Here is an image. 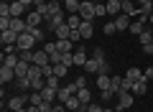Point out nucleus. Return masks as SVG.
Here are the masks:
<instances>
[{
    "label": "nucleus",
    "mask_w": 153,
    "mask_h": 112,
    "mask_svg": "<svg viewBox=\"0 0 153 112\" xmlns=\"http://www.w3.org/2000/svg\"><path fill=\"white\" fill-rule=\"evenodd\" d=\"M94 5L97 3H92V0H82V5H79V18L82 21H94Z\"/></svg>",
    "instance_id": "obj_1"
},
{
    "label": "nucleus",
    "mask_w": 153,
    "mask_h": 112,
    "mask_svg": "<svg viewBox=\"0 0 153 112\" xmlns=\"http://www.w3.org/2000/svg\"><path fill=\"white\" fill-rule=\"evenodd\" d=\"M133 107V92H117V107H115V112H123V110H130Z\"/></svg>",
    "instance_id": "obj_2"
},
{
    "label": "nucleus",
    "mask_w": 153,
    "mask_h": 112,
    "mask_svg": "<svg viewBox=\"0 0 153 112\" xmlns=\"http://www.w3.org/2000/svg\"><path fill=\"white\" fill-rule=\"evenodd\" d=\"M16 46H18V51H31V48L36 46V38L26 31V33H21V36H18V43H16Z\"/></svg>",
    "instance_id": "obj_3"
},
{
    "label": "nucleus",
    "mask_w": 153,
    "mask_h": 112,
    "mask_svg": "<svg viewBox=\"0 0 153 112\" xmlns=\"http://www.w3.org/2000/svg\"><path fill=\"white\" fill-rule=\"evenodd\" d=\"M26 26H28V28H38V26H44V16H41L38 10L26 13Z\"/></svg>",
    "instance_id": "obj_4"
},
{
    "label": "nucleus",
    "mask_w": 153,
    "mask_h": 112,
    "mask_svg": "<svg viewBox=\"0 0 153 112\" xmlns=\"http://www.w3.org/2000/svg\"><path fill=\"white\" fill-rule=\"evenodd\" d=\"M64 23H66V16H64V13H59V16H51L49 21L44 23V26H46V31H51V33H54L56 28H59V26H64Z\"/></svg>",
    "instance_id": "obj_5"
},
{
    "label": "nucleus",
    "mask_w": 153,
    "mask_h": 112,
    "mask_svg": "<svg viewBox=\"0 0 153 112\" xmlns=\"http://www.w3.org/2000/svg\"><path fill=\"white\" fill-rule=\"evenodd\" d=\"M23 107H28V97H10V99H8V110L10 112H18V110H23Z\"/></svg>",
    "instance_id": "obj_6"
},
{
    "label": "nucleus",
    "mask_w": 153,
    "mask_h": 112,
    "mask_svg": "<svg viewBox=\"0 0 153 112\" xmlns=\"http://www.w3.org/2000/svg\"><path fill=\"white\" fill-rule=\"evenodd\" d=\"M120 8H123V16H140L135 0H120Z\"/></svg>",
    "instance_id": "obj_7"
},
{
    "label": "nucleus",
    "mask_w": 153,
    "mask_h": 112,
    "mask_svg": "<svg viewBox=\"0 0 153 112\" xmlns=\"http://www.w3.org/2000/svg\"><path fill=\"white\" fill-rule=\"evenodd\" d=\"M13 79H18V76H16V69H13V66H5V64H3V69H0V84L5 87L8 82H13Z\"/></svg>",
    "instance_id": "obj_8"
},
{
    "label": "nucleus",
    "mask_w": 153,
    "mask_h": 112,
    "mask_svg": "<svg viewBox=\"0 0 153 112\" xmlns=\"http://www.w3.org/2000/svg\"><path fill=\"white\" fill-rule=\"evenodd\" d=\"M59 13H64V5H61L59 0H54V3H49V5H46V18H44V23L49 21L51 16H59Z\"/></svg>",
    "instance_id": "obj_9"
},
{
    "label": "nucleus",
    "mask_w": 153,
    "mask_h": 112,
    "mask_svg": "<svg viewBox=\"0 0 153 112\" xmlns=\"http://www.w3.org/2000/svg\"><path fill=\"white\" fill-rule=\"evenodd\" d=\"M18 36H21V33H16L13 28H8V31L0 33V41H3V46H8V43H18Z\"/></svg>",
    "instance_id": "obj_10"
},
{
    "label": "nucleus",
    "mask_w": 153,
    "mask_h": 112,
    "mask_svg": "<svg viewBox=\"0 0 153 112\" xmlns=\"http://www.w3.org/2000/svg\"><path fill=\"white\" fill-rule=\"evenodd\" d=\"M33 64H36V66H46V64H51V56L44 51V48H41V51L33 53Z\"/></svg>",
    "instance_id": "obj_11"
},
{
    "label": "nucleus",
    "mask_w": 153,
    "mask_h": 112,
    "mask_svg": "<svg viewBox=\"0 0 153 112\" xmlns=\"http://www.w3.org/2000/svg\"><path fill=\"white\" fill-rule=\"evenodd\" d=\"M79 5H82V0H64V10L69 16H79Z\"/></svg>",
    "instance_id": "obj_12"
},
{
    "label": "nucleus",
    "mask_w": 153,
    "mask_h": 112,
    "mask_svg": "<svg viewBox=\"0 0 153 112\" xmlns=\"http://www.w3.org/2000/svg\"><path fill=\"white\" fill-rule=\"evenodd\" d=\"M23 13H26V5H23L21 0H13L10 3V16L13 18H23Z\"/></svg>",
    "instance_id": "obj_13"
},
{
    "label": "nucleus",
    "mask_w": 153,
    "mask_h": 112,
    "mask_svg": "<svg viewBox=\"0 0 153 112\" xmlns=\"http://www.w3.org/2000/svg\"><path fill=\"white\" fill-rule=\"evenodd\" d=\"M79 33H82V38H92V36H94V26H92V21H82Z\"/></svg>",
    "instance_id": "obj_14"
},
{
    "label": "nucleus",
    "mask_w": 153,
    "mask_h": 112,
    "mask_svg": "<svg viewBox=\"0 0 153 112\" xmlns=\"http://www.w3.org/2000/svg\"><path fill=\"white\" fill-rule=\"evenodd\" d=\"M130 16H117L115 18V28H117V31H128V28H130Z\"/></svg>",
    "instance_id": "obj_15"
},
{
    "label": "nucleus",
    "mask_w": 153,
    "mask_h": 112,
    "mask_svg": "<svg viewBox=\"0 0 153 112\" xmlns=\"http://www.w3.org/2000/svg\"><path fill=\"white\" fill-rule=\"evenodd\" d=\"M125 79L135 84V82H140V79H143V71L138 69V66H130V69H128V74H125Z\"/></svg>",
    "instance_id": "obj_16"
},
{
    "label": "nucleus",
    "mask_w": 153,
    "mask_h": 112,
    "mask_svg": "<svg viewBox=\"0 0 153 112\" xmlns=\"http://www.w3.org/2000/svg\"><path fill=\"white\" fill-rule=\"evenodd\" d=\"M28 76H31V74H28ZM44 87H46V79H44L41 74H38V76H31V89H33V92H41Z\"/></svg>",
    "instance_id": "obj_17"
},
{
    "label": "nucleus",
    "mask_w": 153,
    "mask_h": 112,
    "mask_svg": "<svg viewBox=\"0 0 153 112\" xmlns=\"http://www.w3.org/2000/svg\"><path fill=\"white\" fill-rule=\"evenodd\" d=\"M56 43H59V51H61V53H74V41L61 38V41H56Z\"/></svg>",
    "instance_id": "obj_18"
},
{
    "label": "nucleus",
    "mask_w": 153,
    "mask_h": 112,
    "mask_svg": "<svg viewBox=\"0 0 153 112\" xmlns=\"http://www.w3.org/2000/svg\"><path fill=\"white\" fill-rule=\"evenodd\" d=\"M117 13H123L120 0H107V16H115V18H117Z\"/></svg>",
    "instance_id": "obj_19"
},
{
    "label": "nucleus",
    "mask_w": 153,
    "mask_h": 112,
    "mask_svg": "<svg viewBox=\"0 0 153 112\" xmlns=\"http://www.w3.org/2000/svg\"><path fill=\"white\" fill-rule=\"evenodd\" d=\"M64 105H66V110H71V112H79V110H82V102L76 99V94H71L69 99L64 102Z\"/></svg>",
    "instance_id": "obj_20"
},
{
    "label": "nucleus",
    "mask_w": 153,
    "mask_h": 112,
    "mask_svg": "<svg viewBox=\"0 0 153 112\" xmlns=\"http://www.w3.org/2000/svg\"><path fill=\"white\" fill-rule=\"evenodd\" d=\"M146 92H148V82H146V76H143L140 82H135V84H133V94L140 97V94H146Z\"/></svg>",
    "instance_id": "obj_21"
},
{
    "label": "nucleus",
    "mask_w": 153,
    "mask_h": 112,
    "mask_svg": "<svg viewBox=\"0 0 153 112\" xmlns=\"http://www.w3.org/2000/svg\"><path fill=\"white\" fill-rule=\"evenodd\" d=\"M87 59H89L87 51H82V48H76V51H74V64L76 66H84V64H87Z\"/></svg>",
    "instance_id": "obj_22"
},
{
    "label": "nucleus",
    "mask_w": 153,
    "mask_h": 112,
    "mask_svg": "<svg viewBox=\"0 0 153 112\" xmlns=\"http://www.w3.org/2000/svg\"><path fill=\"white\" fill-rule=\"evenodd\" d=\"M18 61H21L18 53H5V56H3V64H5V66H13V69L18 66Z\"/></svg>",
    "instance_id": "obj_23"
},
{
    "label": "nucleus",
    "mask_w": 153,
    "mask_h": 112,
    "mask_svg": "<svg viewBox=\"0 0 153 112\" xmlns=\"http://www.w3.org/2000/svg\"><path fill=\"white\" fill-rule=\"evenodd\" d=\"M76 99L82 102V105H89V99H92V94H89V87H82V89L76 92Z\"/></svg>",
    "instance_id": "obj_24"
},
{
    "label": "nucleus",
    "mask_w": 153,
    "mask_h": 112,
    "mask_svg": "<svg viewBox=\"0 0 153 112\" xmlns=\"http://www.w3.org/2000/svg\"><path fill=\"white\" fill-rule=\"evenodd\" d=\"M84 69H87L89 74H100V61L89 56V59H87V64H84Z\"/></svg>",
    "instance_id": "obj_25"
},
{
    "label": "nucleus",
    "mask_w": 153,
    "mask_h": 112,
    "mask_svg": "<svg viewBox=\"0 0 153 112\" xmlns=\"http://www.w3.org/2000/svg\"><path fill=\"white\" fill-rule=\"evenodd\" d=\"M54 36L59 38V41H61V38H69V36H71V28H69V26L64 23V26H59V28L54 31Z\"/></svg>",
    "instance_id": "obj_26"
},
{
    "label": "nucleus",
    "mask_w": 153,
    "mask_h": 112,
    "mask_svg": "<svg viewBox=\"0 0 153 112\" xmlns=\"http://www.w3.org/2000/svg\"><path fill=\"white\" fill-rule=\"evenodd\" d=\"M66 26H69L71 31H79V26H82V18H79V16H66Z\"/></svg>",
    "instance_id": "obj_27"
},
{
    "label": "nucleus",
    "mask_w": 153,
    "mask_h": 112,
    "mask_svg": "<svg viewBox=\"0 0 153 112\" xmlns=\"http://www.w3.org/2000/svg\"><path fill=\"white\" fill-rule=\"evenodd\" d=\"M110 89L117 94V92H123V76H110Z\"/></svg>",
    "instance_id": "obj_28"
},
{
    "label": "nucleus",
    "mask_w": 153,
    "mask_h": 112,
    "mask_svg": "<svg viewBox=\"0 0 153 112\" xmlns=\"http://www.w3.org/2000/svg\"><path fill=\"white\" fill-rule=\"evenodd\" d=\"M28 33L36 38V43H38V41H46V31H44L41 26H38V28H28Z\"/></svg>",
    "instance_id": "obj_29"
},
{
    "label": "nucleus",
    "mask_w": 153,
    "mask_h": 112,
    "mask_svg": "<svg viewBox=\"0 0 153 112\" xmlns=\"http://www.w3.org/2000/svg\"><path fill=\"white\" fill-rule=\"evenodd\" d=\"M41 94H44V102H54V99H59V97H56V89H49V87H44V89H41Z\"/></svg>",
    "instance_id": "obj_30"
},
{
    "label": "nucleus",
    "mask_w": 153,
    "mask_h": 112,
    "mask_svg": "<svg viewBox=\"0 0 153 112\" xmlns=\"http://www.w3.org/2000/svg\"><path fill=\"white\" fill-rule=\"evenodd\" d=\"M97 87H100V92L110 89V76L107 74H97Z\"/></svg>",
    "instance_id": "obj_31"
},
{
    "label": "nucleus",
    "mask_w": 153,
    "mask_h": 112,
    "mask_svg": "<svg viewBox=\"0 0 153 112\" xmlns=\"http://www.w3.org/2000/svg\"><path fill=\"white\" fill-rule=\"evenodd\" d=\"M28 105H44V94H41V92H31V94H28Z\"/></svg>",
    "instance_id": "obj_32"
},
{
    "label": "nucleus",
    "mask_w": 153,
    "mask_h": 112,
    "mask_svg": "<svg viewBox=\"0 0 153 112\" xmlns=\"http://www.w3.org/2000/svg\"><path fill=\"white\" fill-rule=\"evenodd\" d=\"M28 69H31V64H26V61H18V66H16V76H28Z\"/></svg>",
    "instance_id": "obj_33"
},
{
    "label": "nucleus",
    "mask_w": 153,
    "mask_h": 112,
    "mask_svg": "<svg viewBox=\"0 0 153 112\" xmlns=\"http://www.w3.org/2000/svg\"><path fill=\"white\" fill-rule=\"evenodd\" d=\"M44 51L49 53V56H54V53H59V43H56V41H49V43H44Z\"/></svg>",
    "instance_id": "obj_34"
},
{
    "label": "nucleus",
    "mask_w": 153,
    "mask_h": 112,
    "mask_svg": "<svg viewBox=\"0 0 153 112\" xmlns=\"http://www.w3.org/2000/svg\"><path fill=\"white\" fill-rule=\"evenodd\" d=\"M16 84H18V89H31V76H18Z\"/></svg>",
    "instance_id": "obj_35"
},
{
    "label": "nucleus",
    "mask_w": 153,
    "mask_h": 112,
    "mask_svg": "<svg viewBox=\"0 0 153 112\" xmlns=\"http://www.w3.org/2000/svg\"><path fill=\"white\" fill-rule=\"evenodd\" d=\"M46 87H49V89H56V92H59V89H61L59 76H46Z\"/></svg>",
    "instance_id": "obj_36"
},
{
    "label": "nucleus",
    "mask_w": 153,
    "mask_h": 112,
    "mask_svg": "<svg viewBox=\"0 0 153 112\" xmlns=\"http://www.w3.org/2000/svg\"><path fill=\"white\" fill-rule=\"evenodd\" d=\"M66 69H69L66 64H54V76H59V79H61V76H66Z\"/></svg>",
    "instance_id": "obj_37"
},
{
    "label": "nucleus",
    "mask_w": 153,
    "mask_h": 112,
    "mask_svg": "<svg viewBox=\"0 0 153 112\" xmlns=\"http://www.w3.org/2000/svg\"><path fill=\"white\" fill-rule=\"evenodd\" d=\"M33 53L36 51H18V56H21V61H26V64H33Z\"/></svg>",
    "instance_id": "obj_38"
},
{
    "label": "nucleus",
    "mask_w": 153,
    "mask_h": 112,
    "mask_svg": "<svg viewBox=\"0 0 153 112\" xmlns=\"http://www.w3.org/2000/svg\"><path fill=\"white\" fill-rule=\"evenodd\" d=\"M92 59H97V61H107V56H105V48H94V51H92Z\"/></svg>",
    "instance_id": "obj_39"
},
{
    "label": "nucleus",
    "mask_w": 153,
    "mask_h": 112,
    "mask_svg": "<svg viewBox=\"0 0 153 112\" xmlns=\"http://www.w3.org/2000/svg\"><path fill=\"white\" fill-rule=\"evenodd\" d=\"M112 33H117V28H115V21H107V23H105V36H112Z\"/></svg>",
    "instance_id": "obj_40"
},
{
    "label": "nucleus",
    "mask_w": 153,
    "mask_h": 112,
    "mask_svg": "<svg viewBox=\"0 0 153 112\" xmlns=\"http://www.w3.org/2000/svg\"><path fill=\"white\" fill-rule=\"evenodd\" d=\"M110 71H112L110 61H100V74H107V76H110Z\"/></svg>",
    "instance_id": "obj_41"
},
{
    "label": "nucleus",
    "mask_w": 153,
    "mask_h": 112,
    "mask_svg": "<svg viewBox=\"0 0 153 112\" xmlns=\"http://www.w3.org/2000/svg\"><path fill=\"white\" fill-rule=\"evenodd\" d=\"M41 74H44V79H46V76H54V64H46V66H41Z\"/></svg>",
    "instance_id": "obj_42"
},
{
    "label": "nucleus",
    "mask_w": 153,
    "mask_h": 112,
    "mask_svg": "<svg viewBox=\"0 0 153 112\" xmlns=\"http://www.w3.org/2000/svg\"><path fill=\"white\" fill-rule=\"evenodd\" d=\"M94 16H107V5L97 3V5H94Z\"/></svg>",
    "instance_id": "obj_43"
},
{
    "label": "nucleus",
    "mask_w": 153,
    "mask_h": 112,
    "mask_svg": "<svg viewBox=\"0 0 153 112\" xmlns=\"http://www.w3.org/2000/svg\"><path fill=\"white\" fill-rule=\"evenodd\" d=\"M151 33H153V31H148V28H146V31L138 36V38H140V43H151Z\"/></svg>",
    "instance_id": "obj_44"
},
{
    "label": "nucleus",
    "mask_w": 153,
    "mask_h": 112,
    "mask_svg": "<svg viewBox=\"0 0 153 112\" xmlns=\"http://www.w3.org/2000/svg\"><path fill=\"white\" fill-rule=\"evenodd\" d=\"M10 21H13L10 16H8V18H0V31H8V28H10Z\"/></svg>",
    "instance_id": "obj_45"
},
{
    "label": "nucleus",
    "mask_w": 153,
    "mask_h": 112,
    "mask_svg": "<svg viewBox=\"0 0 153 112\" xmlns=\"http://www.w3.org/2000/svg\"><path fill=\"white\" fill-rule=\"evenodd\" d=\"M143 53L146 56H153V43H143Z\"/></svg>",
    "instance_id": "obj_46"
},
{
    "label": "nucleus",
    "mask_w": 153,
    "mask_h": 112,
    "mask_svg": "<svg viewBox=\"0 0 153 112\" xmlns=\"http://www.w3.org/2000/svg\"><path fill=\"white\" fill-rule=\"evenodd\" d=\"M143 76H146V82H153V66H148V69L143 71Z\"/></svg>",
    "instance_id": "obj_47"
},
{
    "label": "nucleus",
    "mask_w": 153,
    "mask_h": 112,
    "mask_svg": "<svg viewBox=\"0 0 153 112\" xmlns=\"http://www.w3.org/2000/svg\"><path fill=\"white\" fill-rule=\"evenodd\" d=\"M74 82H76V87H79V89H82V87H87V79H84V76H76Z\"/></svg>",
    "instance_id": "obj_48"
},
{
    "label": "nucleus",
    "mask_w": 153,
    "mask_h": 112,
    "mask_svg": "<svg viewBox=\"0 0 153 112\" xmlns=\"http://www.w3.org/2000/svg\"><path fill=\"white\" fill-rule=\"evenodd\" d=\"M87 112H102V107L100 105H87Z\"/></svg>",
    "instance_id": "obj_49"
},
{
    "label": "nucleus",
    "mask_w": 153,
    "mask_h": 112,
    "mask_svg": "<svg viewBox=\"0 0 153 112\" xmlns=\"http://www.w3.org/2000/svg\"><path fill=\"white\" fill-rule=\"evenodd\" d=\"M54 112H66V105H56V107H54Z\"/></svg>",
    "instance_id": "obj_50"
},
{
    "label": "nucleus",
    "mask_w": 153,
    "mask_h": 112,
    "mask_svg": "<svg viewBox=\"0 0 153 112\" xmlns=\"http://www.w3.org/2000/svg\"><path fill=\"white\" fill-rule=\"evenodd\" d=\"M21 3L23 5H33V0H21Z\"/></svg>",
    "instance_id": "obj_51"
},
{
    "label": "nucleus",
    "mask_w": 153,
    "mask_h": 112,
    "mask_svg": "<svg viewBox=\"0 0 153 112\" xmlns=\"http://www.w3.org/2000/svg\"><path fill=\"white\" fill-rule=\"evenodd\" d=\"M102 112H115V110H112V107H102Z\"/></svg>",
    "instance_id": "obj_52"
},
{
    "label": "nucleus",
    "mask_w": 153,
    "mask_h": 112,
    "mask_svg": "<svg viewBox=\"0 0 153 112\" xmlns=\"http://www.w3.org/2000/svg\"><path fill=\"white\" fill-rule=\"evenodd\" d=\"M148 23H151V26H153V13H151V16H148Z\"/></svg>",
    "instance_id": "obj_53"
},
{
    "label": "nucleus",
    "mask_w": 153,
    "mask_h": 112,
    "mask_svg": "<svg viewBox=\"0 0 153 112\" xmlns=\"http://www.w3.org/2000/svg\"><path fill=\"white\" fill-rule=\"evenodd\" d=\"M0 3H13V0H0Z\"/></svg>",
    "instance_id": "obj_54"
},
{
    "label": "nucleus",
    "mask_w": 153,
    "mask_h": 112,
    "mask_svg": "<svg viewBox=\"0 0 153 112\" xmlns=\"http://www.w3.org/2000/svg\"><path fill=\"white\" fill-rule=\"evenodd\" d=\"M18 112H26V107H23V110H18Z\"/></svg>",
    "instance_id": "obj_55"
},
{
    "label": "nucleus",
    "mask_w": 153,
    "mask_h": 112,
    "mask_svg": "<svg viewBox=\"0 0 153 112\" xmlns=\"http://www.w3.org/2000/svg\"><path fill=\"white\" fill-rule=\"evenodd\" d=\"M151 43H153V33H151Z\"/></svg>",
    "instance_id": "obj_56"
},
{
    "label": "nucleus",
    "mask_w": 153,
    "mask_h": 112,
    "mask_svg": "<svg viewBox=\"0 0 153 112\" xmlns=\"http://www.w3.org/2000/svg\"><path fill=\"white\" fill-rule=\"evenodd\" d=\"M46 3H54V0H46Z\"/></svg>",
    "instance_id": "obj_57"
},
{
    "label": "nucleus",
    "mask_w": 153,
    "mask_h": 112,
    "mask_svg": "<svg viewBox=\"0 0 153 112\" xmlns=\"http://www.w3.org/2000/svg\"><path fill=\"white\" fill-rule=\"evenodd\" d=\"M92 3H100V0H92Z\"/></svg>",
    "instance_id": "obj_58"
},
{
    "label": "nucleus",
    "mask_w": 153,
    "mask_h": 112,
    "mask_svg": "<svg viewBox=\"0 0 153 112\" xmlns=\"http://www.w3.org/2000/svg\"><path fill=\"white\" fill-rule=\"evenodd\" d=\"M123 112H128V110H123Z\"/></svg>",
    "instance_id": "obj_59"
},
{
    "label": "nucleus",
    "mask_w": 153,
    "mask_h": 112,
    "mask_svg": "<svg viewBox=\"0 0 153 112\" xmlns=\"http://www.w3.org/2000/svg\"><path fill=\"white\" fill-rule=\"evenodd\" d=\"M151 84H153V82H151Z\"/></svg>",
    "instance_id": "obj_60"
}]
</instances>
